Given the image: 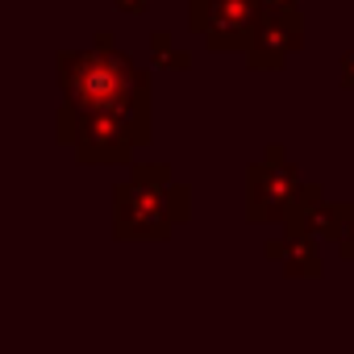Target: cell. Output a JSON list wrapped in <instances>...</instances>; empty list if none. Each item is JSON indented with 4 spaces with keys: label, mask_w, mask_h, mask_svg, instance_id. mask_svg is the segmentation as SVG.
Segmentation results:
<instances>
[{
    "label": "cell",
    "mask_w": 354,
    "mask_h": 354,
    "mask_svg": "<svg viewBox=\"0 0 354 354\" xmlns=\"http://www.w3.org/2000/svg\"><path fill=\"white\" fill-rule=\"evenodd\" d=\"M59 88H63L59 117H88V113L150 104V75L113 42L109 30L96 34L92 50L59 55Z\"/></svg>",
    "instance_id": "cell-1"
},
{
    "label": "cell",
    "mask_w": 354,
    "mask_h": 354,
    "mask_svg": "<svg viewBox=\"0 0 354 354\" xmlns=\"http://www.w3.org/2000/svg\"><path fill=\"white\" fill-rule=\"evenodd\" d=\"M192 192L188 184H171L167 162H133V175L113 192V238L129 242H162L171 238V225L188 221Z\"/></svg>",
    "instance_id": "cell-2"
},
{
    "label": "cell",
    "mask_w": 354,
    "mask_h": 354,
    "mask_svg": "<svg viewBox=\"0 0 354 354\" xmlns=\"http://www.w3.org/2000/svg\"><path fill=\"white\" fill-rule=\"evenodd\" d=\"M150 104L138 109H113V113H88V117H59V142L75 150L84 167H109L129 162L133 150L150 146Z\"/></svg>",
    "instance_id": "cell-3"
},
{
    "label": "cell",
    "mask_w": 354,
    "mask_h": 354,
    "mask_svg": "<svg viewBox=\"0 0 354 354\" xmlns=\"http://www.w3.org/2000/svg\"><path fill=\"white\" fill-rule=\"evenodd\" d=\"M300 188L304 184H300L288 150L279 142H271L263 150V158L250 162V171H246V221H254V225L283 221V213H288V205L296 201Z\"/></svg>",
    "instance_id": "cell-4"
},
{
    "label": "cell",
    "mask_w": 354,
    "mask_h": 354,
    "mask_svg": "<svg viewBox=\"0 0 354 354\" xmlns=\"http://www.w3.org/2000/svg\"><path fill=\"white\" fill-rule=\"evenodd\" d=\"M263 0H188V30L205 34L209 50H250Z\"/></svg>",
    "instance_id": "cell-5"
},
{
    "label": "cell",
    "mask_w": 354,
    "mask_h": 354,
    "mask_svg": "<svg viewBox=\"0 0 354 354\" xmlns=\"http://www.w3.org/2000/svg\"><path fill=\"white\" fill-rule=\"evenodd\" d=\"M304 46V13L300 9H263L259 30L250 38L246 50V67L250 71H279L288 63V55H296Z\"/></svg>",
    "instance_id": "cell-6"
},
{
    "label": "cell",
    "mask_w": 354,
    "mask_h": 354,
    "mask_svg": "<svg viewBox=\"0 0 354 354\" xmlns=\"http://www.w3.org/2000/svg\"><path fill=\"white\" fill-rule=\"evenodd\" d=\"M321 205H325L321 184H304V188L296 192V201L288 205V213H283V234H288V238L317 234V213H321Z\"/></svg>",
    "instance_id": "cell-7"
},
{
    "label": "cell",
    "mask_w": 354,
    "mask_h": 354,
    "mask_svg": "<svg viewBox=\"0 0 354 354\" xmlns=\"http://www.w3.org/2000/svg\"><path fill=\"white\" fill-rule=\"evenodd\" d=\"M292 279H321L325 263L317 254V234H300V238H288V254L279 263Z\"/></svg>",
    "instance_id": "cell-8"
},
{
    "label": "cell",
    "mask_w": 354,
    "mask_h": 354,
    "mask_svg": "<svg viewBox=\"0 0 354 354\" xmlns=\"http://www.w3.org/2000/svg\"><path fill=\"white\" fill-rule=\"evenodd\" d=\"M333 246L342 250V259L354 263V205H337V238Z\"/></svg>",
    "instance_id": "cell-9"
},
{
    "label": "cell",
    "mask_w": 354,
    "mask_h": 354,
    "mask_svg": "<svg viewBox=\"0 0 354 354\" xmlns=\"http://www.w3.org/2000/svg\"><path fill=\"white\" fill-rule=\"evenodd\" d=\"M150 50H154V63L162 67V59L171 55V34H167V30H154V34H150Z\"/></svg>",
    "instance_id": "cell-10"
},
{
    "label": "cell",
    "mask_w": 354,
    "mask_h": 354,
    "mask_svg": "<svg viewBox=\"0 0 354 354\" xmlns=\"http://www.w3.org/2000/svg\"><path fill=\"white\" fill-rule=\"evenodd\" d=\"M283 254H288V234H283V238H271V242H263V259H271V263H283Z\"/></svg>",
    "instance_id": "cell-11"
},
{
    "label": "cell",
    "mask_w": 354,
    "mask_h": 354,
    "mask_svg": "<svg viewBox=\"0 0 354 354\" xmlns=\"http://www.w3.org/2000/svg\"><path fill=\"white\" fill-rule=\"evenodd\" d=\"M337 80H342V88H346V92H354V50H346V55H342Z\"/></svg>",
    "instance_id": "cell-12"
},
{
    "label": "cell",
    "mask_w": 354,
    "mask_h": 354,
    "mask_svg": "<svg viewBox=\"0 0 354 354\" xmlns=\"http://www.w3.org/2000/svg\"><path fill=\"white\" fill-rule=\"evenodd\" d=\"M113 5H117V13H125V17H142L150 0H113Z\"/></svg>",
    "instance_id": "cell-13"
},
{
    "label": "cell",
    "mask_w": 354,
    "mask_h": 354,
    "mask_svg": "<svg viewBox=\"0 0 354 354\" xmlns=\"http://www.w3.org/2000/svg\"><path fill=\"white\" fill-rule=\"evenodd\" d=\"M263 9H300V0H263Z\"/></svg>",
    "instance_id": "cell-14"
}]
</instances>
